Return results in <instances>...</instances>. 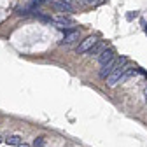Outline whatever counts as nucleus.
I'll return each instance as SVG.
<instances>
[{"label":"nucleus","mask_w":147,"mask_h":147,"mask_svg":"<svg viewBox=\"0 0 147 147\" xmlns=\"http://www.w3.org/2000/svg\"><path fill=\"white\" fill-rule=\"evenodd\" d=\"M96 44V37H88V39H84L79 46H77V49H76V53L77 54H82V53H88L91 47H93Z\"/></svg>","instance_id":"1"},{"label":"nucleus","mask_w":147,"mask_h":147,"mask_svg":"<svg viewBox=\"0 0 147 147\" xmlns=\"http://www.w3.org/2000/svg\"><path fill=\"white\" fill-rule=\"evenodd\" d=\"M53 5H54V9H56L58 12H61V14H68V12L74 11V5L70 2H65V0H54Z\"/></svg>","instance_id":"2"},{"label":"nucleus","mask_w":147,"mask_h":147,"mask_svg":"<svg viewBox=\"0 0 147 147\" xmlns=\"http://www.w3.org/2000/svg\"><path fill=\"white\" fill-rule=\"evenodd\" d=\"M123 70H124V67H117V68H114V72L107 77V84H109V86H116V84L119 82V79H121Z\"/></svg>","instance_id":"3"},{"label":"nucleus","mask_w":147,"mask_h":147,"mask_svg":"<svg viewBox=\"0 0 147 147\" xmlns=\"http://www.w3.org/2000/svg\"><path fill=\"white\" fill-rule=\"evenodd\" d=\"M114 49H103L102 51V54L98 56V61H100V65H105V63H109V61H112L114 60Z\"/></svg>","instance_id":"4"},{"label":"nucleus","mask_w":147,"mask_h":147,"mask_svg":"<svg viewBox=\"0 0 147 147\" xmlns=\"http://www.w3.org/2000/svg\"><path fill=\"white\" fill-rule=\"evenodd\" d=\"M53 23H54V25H58L60 28L74 26V25H76V21H74V20H70V18H65V16H60V18H56V20H53Z\"/></svg>","instance_id":"5"},{"label":"nucleus","mask_w":147,"mask_h":147,"mask_svg":"<svg viewBox=\"0 0 147 147\" xmlns=\"http://www.w3.org/2000/svg\"><path fill=\"white\" fill-rule=\"evenodd\" d=\"M79 37H81V32L79 30H72V32L65 33V39L61 40V44H72V42H76Z\"/></svg>","instance_id":"6"},{"label":"nucleus","mask_w":147,"mask_h":147,"mask_svg":"<svg viewBox=\"0 0 147 147\" xmlns=\"http://www.w3.org/2000/svg\"><path fill=\"white\" fill-rule=\"evenodd\" d=\"M103 49H105V42H98V40H96V44H95L93 47H91L88 53L91 54V56H100Z\"/></svg>","instance_id":"7"},{"label":"nucleus","mask_w":147,"mask_h":147,"mask_svg":"<svg viewBox=\"0 0 147 147\" xmlns=\"http://www.w3.org/2000/svg\"><path fill=\"white\" fill-rule=\"evenodd\" d=\"M137 72H138V70H137L135 67H131V68H124V70H123V74H121V79H119V82H124V81H128V79H130L131 76H135Z\"/></svg>","instance_id":"8"},{"label":"nucleus","mask_w":147,"mask_h":147,"mask_svg":"<svg viewBox=\"0 0 147 147\" xmlns=\"http://www.w3.org/2000/svg\"><path fill=\"white\" fill-rule=\"evenodd\" d=\"M5 142H7L9 145H20V144H21V137H20V135H11V137L5 138Z\"/></svg>","instance_id":"9"},{"label":"nucleus","mask_w":147,"mask_h":147,"mask_svg":"<svg viewBox=\"0 0 147 147\" xmlns=\"http://www.w3.org/2000/svg\"><path fill=\"white\" fill-rule=\"evenodd\" d=\"M44 144H46V138L44 137H37L33 140V147H44Z\"/></svg>","instance_id":"10"},{"label":"nucleus","mask_w":147,"mask_h":147,"mask_svg":"<svg viewBox=\"0 0 147 147\" xmlns=\"http://www.w3.org/2000/svg\"><path fill=\"white\" fill-rule=\"evenodd\" d=\"M42 2H44V0H33L32 4H33V5H39V4H42Z\"/></svg>","instance_id":"11"},{"label":"nucleus","mask_w":147,"mask_h":147,"mask_svg":"<svg viewBox=\"0 0 147 147\" xmlns=\"http://www.w3.org/2000/svg\"><path fill=\"white\" fill-rule=\"evenodd\" d=\"M18 147H30V145H28V144H25V142H21V144L18 145Z\"/></svg>","instance_id":"12"},{"label":"nucleus","mask_w":147,"mask_h":147,"mask_svg":"<svg viewBox=\"0 0 147 147\" xmlns=\"http://www.w3.org/2000/svg\"><path fill=\"white\" fill-rule=\"evenodd\" d=\"M144 100L147 102V88H145V93H144Z\"/></svg>","instance_id":"13"},{"label":"nucleus","mask_w":147,"mask_h":147,"mask_svg":"<svg viewBox=\"0 0 147 147\" xmlns=\"http://www.w3.org/2000/svg\"><path fill=\"white\" fill-rule=\"evenodd\" d=\"M65 2H70V4H72V0H65Z\"/></svg>","instance_id":"14"},{"label":"nucleus","mask_w":147,"mask_h":147,"mask_svg":"<svg viewBox=\"0 0 147 147\" xmlns=\"http://www.w3.org/2000/svg\"><path fill=\"white\" fill-rule=\"evenodd\" d=\"M145 32H147V25H145Z\"/></svg>","instance_id":"15"},{"label":"nucleus","mask_w":147,"mask_h":147,"mask_svg":"<svg viewBox=\"0 0 147 147\" xmlns=\"http://www.w3.org/2000/svg\"><path fill=\"white\" fill-rule=\"evenodd\" d=\"M53 2H54V0H53Z\"/></svg>","instance_id":"16"}]
</instances>
